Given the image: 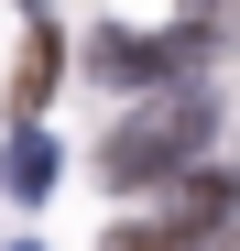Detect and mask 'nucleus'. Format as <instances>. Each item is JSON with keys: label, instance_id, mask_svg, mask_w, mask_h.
<instances>
[{"label": "nucleus", "instance_id": "nucleus-1", "mask_svg": "<svg viewBox=\"0 0 240 251\" xmlns=\"http://www.w3.org/2000/svg\"><path fill=\"white\" fill-rule=\"evenodd\" d=\"M196 142H208V99H153V109H131V120L109 131V153H98V175L142 197L153 175H175V164H186Z\"/></svg>", "mask_w": 240, "mask_h": 251}, {"label": "nucleus", "instance_id": "nucleus-2", "mask_svg": "<svg viewBox=\"0 0 240 251\" xmlns=\"http://www.w3.org/2000/svg\"><path fill=\"white\" fill-rule=\"evenodd\" d=\"M55 76H66V33L33 22V33H22V66H11V109H22V131H33V109L55 99Z\"/></svg>", "mask_w": 240, "mask_h": 251}, {"label": "nucleus", "instance_id": "nucleus-3", "mask_svg": "<svg viewBox=\"0 0 240 251\" xmlns=\"http://www.w3.org/2000/svg\"><path fill=\"white\" fill-rule=\"evenodd\" d=\"M55 186V142L44 131H11V153H0V197H44Z\"/></svg>", "mask_w": 240, "mask_h": 251}, {"label": "nucleus", "instance_id": "nucleus-4", "mask_svg": "<svg viewBox=\"0 0 240 251\" xmlns=\"http://www.w3.org/2000/svg\"><path fill=\"white\" fill-rule=\"evenodd\" d=\"M98 251H229V240H186V229H164V219H153V229H109Z\"/></svg>", "mask_w": 240, "mask_h": 251}, {"label": "nucleus", "instance_id": "nucleus-5", "mask_svg": "<svg viewBox=\"0 0 240 251\" xmlns=\"http://www.w3.org/2000/svg\"><path fill=\"white\" fill-rule=\"evenodd\" d=\"M11 251H33V240H11Z\"/></svg>", "mask_w": 240, "mask_h": 251}]
</instances>
